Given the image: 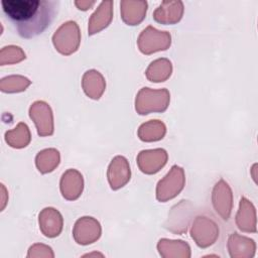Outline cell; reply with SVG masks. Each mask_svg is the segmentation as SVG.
<instances>
[{"label":"cell","mask_w":258,"mask_h":258,"mask_svg":"<svg viewBox=\"0 0 258 258\" xmlns=\"http://www.w3.org/2000/svg\"><path fill=\"white\" fill-rule=\"evenodd\" d=\"M183 12L181 1H163L153 13V17L160 23H175L180 20Z\"/></svg>","instance_id":"277c9868"},{"label":"cell","mask_w":258,"mask_h":258,"mask_svg":"<svg viewBox=\"0 0 258 258\" xmlns=\"http://www.w3.org/2000/svg\"><path fill=\"white\" fill-rule=\"evenodd\" d=\"M58 0H3L2 11L22 38L42 33L58 12Z\"/></svg>","instance_id":"6da1fadb"},{"label":"cell","mask_w":258,"mask_h":258,"mask_svg":"<svg viewBox=\"0 0 258 258\" xmlns=\"http://www.w3.org/2000/svg\"><path fill=\"white\" fill-rule=\"evenodd\" d=\"M166 178L170 182L169 184H160L157 185V200L160 202H165L168 199L174 198L183 187V171L182 168L174 165L172 166L170 172L166 175Z\"/></svg>","instance_id":"3957f363"},{"label":"cell","mask_w":258,"mask_h":258,"mask_svg":"<svg viewBox=\"0 0 258 258\" xmlns=\"http://www.w3.org/2000/svg\"><path fill=\"white\" fill-rule=\"evenodd\" d=\"M120 5L122 18L126 23L135 25L144 18L147 9L146 1H122Z\"/></svg>","instance_id":"5b68a950"},{"label":"cell","mask_w":258,"mask_h":258,"mask_svg":"<svg viewBox=\"0 0 258 258\" xmlns=\"http://www.w3.org/2000/svg\"><path fill=\"white\" fill-rule=\"evenodd\" d=\"M3 80H5L8 83H12V85H3V86H1V91L6 92V93L23 91L30 84V81L28 79L20 77V76H19V79H18L17 82H15L17 80V76L16 77L15 76L6 77V78H3Z\"/></svg>","instance_id":"ba28073f"},{"label":"cell","mask_w":258,"mask_h":258,"mask_svg":"<svg viewBox=\"0 0 258 258\" xmlns=\"http://www.w3.org/2000/svg\"><path fill=\"white\" fill-rule=\"evenodd\" d=\"M95 2H76V5L79 7V9L87 10L90 6H92Z\"/></svg>","instance_id":"9c48e42d"},{"label":"cell","mask_w":258,"mask_h":258,"mask_svg":"<svg viewBox=\"0 0 258 258\" xmlns=\"http://www.w3.org/2000/svg\"><path fill=\"white\" fill-rule=\"evenodd\" d=\"M112 1H103L101 2L99 8L92 15L90 19L89 34H94L106 27L112 19Z\"/></svg>","instance_id":"8992f818"},{"label":"cell","mask_w":258,"mask_h":258,"mask_svg":"<svg viewBox=\"0 0 258 258\" xmlns=\"http://www.w3.org/2000/svg\"><path fill=\"white\" fill-rule=\"evenodd\" d=\"M169 101L168 91H151L149 88H143L136 98V110L139 114H148L151 111L162 112L166 109Z\"/></svg>","instance_id":"7a4b0ae2"},{"label":"cell","mask_w":258,"mask_h":258,"mask_svg":"<svg viewBox=\"0 0 258 258\" xmlns=\"http://www.w3.org/2000/svg\"><path fill=\"white\" fill-rule=\"evenodd\" d=\"M5 140L12 147H25L30 141V133L27 125L24 123H19L14 131H7L5 133Z\"/></svg>","instance_id":"52a82bcc"}]
</instances>
